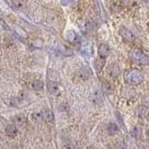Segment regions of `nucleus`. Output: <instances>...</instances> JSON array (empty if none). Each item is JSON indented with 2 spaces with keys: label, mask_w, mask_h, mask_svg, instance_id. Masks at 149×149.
I'll return each mask as SVG.
<instances>
[{
  "label": "nucleus",
  "mask_w": 149,
  "mask_h": 149,
  "mask_svg": "<svg viewBox=\"0 0 149 149\" xmlns=\"http://www.w3.org/2000/svg\"><path fill=\"white\" fill-rule=\"evenodd\" d=\"M124 79L129 85H139L143 81V74L138 69H132L125 72Z\"/></svg>",
  "instance_id": "f257e3e1"
},
{
  "label": "nucleus",
  "mask_w": 149,
  "mask_h": 149,
  "mask_svg": "<svg viewBox=\"0 0 149 149\" xmlns=\"http://www.w3.org/2000/svg\"><path fill=\"white\" fill-rule=\"evenodd\" d=\"M131 60L141 65H149V56L140 49H133L130 53Z\"/></svg>",
  "instance_id": "f03ea898"
},
{
  "label": "nucleus",
  "mask_w": 149,
  "mask_h": 149,
  "mask_svg": "<svg viewBox=\"0 0 149 149\" xmlns=\"http://www.w3.org/2000/svg\"><path fill=\"white\" fill-rule=\"evenodd\" d=\"M119 72H120L119 67H118L117 64H115V63L110 64V65L107 68V76H108L109 78H111V79H116V78L119 76Z\"/></svg>",
  "instance_id": "7ed1b4c3"
},
{
  "label": "nucleus",
  "mask_w": 149,
  "mask_h": 149,
  "mask_svg": "<svg viewBox=\"0 0 149 149\" xmlns=\"http://www.w3.org/2000/svg\"><path fill=\"white\" fill-rule=\"evenodd\" d=\"M120 36L123 37V39L125 40V41H133V40H135V36H134V33L129 30L127 28H125V26H122L120 28Z\"/></svg>",
  "instance_id": "20e7f679"
},
{
  "label": "nucleus",
  "mask_w": 149,
  "mask_h": 149,
  "mask_svg": "<svg viewBox=\"0 0 149 149\" xmlns=\"http://www.w3.org/2000/svg\"><path fill=\"white\" fill-rule=\"evenodd\" d=\"M109 51H110V48H109V46L107 45V44H100V46H99V49H97V52H99V55L100 57H102V58H106L108 54H109Z\"/></svg>",
  "instance_id": "39448f33"
},
{
  "label": "nucleus",
  "mask_w": 149,
  "mask_h": 149,
  "mask_svg": "<svg viewBox=\"0 0 149 149\" xmlns=\"http://www.w3.org/2000/svg\"><path fill=\"white\" fill-rule=\"evenodd\" d=\"M41 116H42V119L46 120L47 123H53L54 122V115L49 109H44L41 111Z\"/></svg>",
  "instance_id": "423d86ee"
},
{
  "label": "nucleus",
  "mask_w": 149,
  "mask_h": 149,
  "mask_svg": "<svg viewBox=\"0 0 149 149\" xmlns=\"http://www.w3.org/2000/svg\"><path fill=\"white\" fill-rule=\"evenodd\" d=\"M6 134L8 135V136H10V138H14V136H16V134H17V127H16V125H14V124H9V125H7L6 126Z\"/></svg>",
  "instance_id": "0eeeda50"
},
{
  "label": "nucleus",
  "mask_w": 149,
  "mask_h": 149,
  "mask_svg": "<svg viewBox=\"0 0 149 149\" xmlns=\"http://www.w3.org/2000/svg\"><path fill=\"white\" fill-rule=\"evenodd\" d=\"M25 122H26V117H25L24 115H22V113L15 115L14 118H13V123H14V125H19V126H22V125L25 124Z\"/></svg>",
  "instance_id": "6e6552de"
},
{
  "label": "nucleus",
  "mask_w": 149,
  "mask_h": 149,
  "mask_svg": "<svg viewBox=\"0 0 149 149\" xmlns=\"http://www.w3.org/2000/svg\"><path fill=\"white\" fill-rule=\"evenodd\" d=\"M47 87H48V92L52 94H57L58 91H60V86L55 81H48Z\"/></svg>",
  "instance_id": "1a4fd4ad"
},
{
  "label": "nucleus",
  "mask_w": 149,
  "mask_h": 149,
  "mask_svg": "<svg viewBox=\"0 0 149 149\" xmlns=\"http://www.w3.org/2000/svg\"><path fill=\"white\" fill-rule=\"evenodd\" d=\"M107 132H108L110 135H113V134H116V133L119 132V127H118V125H117L116 123H109V124L107 125Z\"/></svg>",
  "instance_id": "9d476101"
},
{
  "label": "nucleus",
  "mask_w": 149,
  "mask_h": 149,
  "mask_svg": "<svg viewBox=\"0 0 149 149\" xmlns=\"http://www.w3.org/2000/svg\"><path fill=\"white\" fill-rule=\"evenodd\" d=\"M78 74H79V77H80L81 79H87V78L91 76V70H90L87 67H83V68L79 70Z\"/></svg>",
  "instance_id": "9b49d317"
},
{
  "label": "nucleus",
  "mask_w": 149,
  "mask_h": 149,
  "mask_svg": "<svg viewBox=\"0 0 149 149\" xmlns=\"http://www.w3.org/2000/svg\"><path fill=\"white\" fill-rule=\"evenodd\" d=\"M130 134H131V136H132V138L138 139V138H140V136H141L142 131H141V129H140L139 126H133L130 131Z\"/></svg>",
  "instance_id": "f8f14e48"
},
{
  "label": "nucleus",
  "mask_w": 149,
  "mask_h": 149,
  "mask_svg": "<svg viewBox=\"0 0 149 149\" xmlns=\"http://www.w3.org/2000/svg\"><path fill=\"white\" fill-rule=\"evenodd\" d=\"M64 37H65V39H67L68 41L74 42V41H76V39H77V33L74 32V30H68V31L65 32Z\"/></svg>",
  "instance_id": "ddd939ff"
},
{
  "label": "nucleus",
  "mask_w": 149,
  "mask_h": 149,
  "mask_svg": "<svg viewBox=\"0 0 149 149\" xmlns=\"http://www.w3.org/2000/svg\"><path fill=\"white\" fill-rule=\"evenodd\" d=\"M31 86H32V88L35 90V91H40V90H42L44 88V83L41 81V80H33L32 81V84H31Z\"/></svg>",
  "instance_id": "4468645a"
},
{
  "label": "nucleus",
  "mask_w": 149,
  "mask_h": 149,
  "mask_svg": "<svg viewBox=\"0 0 149 149\" xmlns=\"http://www.w3.org/2000/svg\"><path fill=\"white\" fill-rule=\"evenodd\" d=\"M138 112H139V116H141V117H147L149 113V108L146 107V106H141V107H139Z\"/></svg>",
  "instance_id": "2eb2a0df"
},
{
  "label": "nucleus",
  "mask_w": 149,
  "mask_h": 149,
  "mask_svg": "<svg viewBox=\"0 0 149 149\" xmlns=\"http://www.w3.org/2000/svg\"><path fill=\"white\" fill-rule=\"evenodd\" d=\"M31 120L33 123H40L42 120L41 112H33V113H31Z\"/></svg>",
  "instance_id": "dca6fc26"
},
{
  "label": "nucleus",
  "mask_w": 149,
  "mask_h": 149,
  "mask_svg": "<svg viewBox=\"0 0 149 149\" xmlns=\"http://www.w3.org/2000/svg\"><path fill=\"white\" fill-rule=\"evenodd\" d=\"M103 65H104V58L100 57V58H96L95 60V68H96L97 71H100L103 68Z\"/></svg>",
  "instance_id": "f3484780"
},
{
  "label": "nucleus",
  "mask_w": 149,
  "mask_h": 149,
  "mask_svg": "<svg viewBox=\"0 0 149 149\" xmlns=\"http://www.w3.org/2000/svg\"><path fill=\"white\" fill-rule=\"evenodd\" d=\"M102 86H103V91L106 92V93L110 94L112 92V86L109 84V83H107V81H104L103 84H102Z\"/></svg>",
  "instance_id": "a211bd4d"
},
{
  "label": "nucleus",
  "mask_w": 149,
  "mask_h": 149,
  "mask_svg": "<svg viewBox=\"0 0 149 149\" xmlns=\"http://www.w3.org/2000/svg\"><path fill=\"white\" fill-rule=\"evenodd\" d=\"M117 149H126V143L124 141H120V142H117V146H116Z\"/></svg>",
  "instance_id": "6ab92c4d"
},
{
  "label": "nucleus",
  "mask_w": 149,
  "mask_h": 149,
  "mask_svg": "<svg viewBox=\"0 0 149 149\" xmlns=\"http://www.w3.org/2000/svg\"><path fill=\"white\" fill-rule=\"evenodd\" d=\"M64 149H77V148H76V146H74V143L70 142V143H65L64 145Z\"/></svg>",
  "instance_id": "aec40b11"
},
{
  "label": "nucleus",
  "mask_w": 149,
  "mask_h": 149,
  "mask_svg": "<svg viewBox=\"0 0 149 149\" xmlns=\"http://www.w3.org/2000/svg\"><path fill=\"white\" fill-rule=\"evenodd\" d=\"M122 3H123L124 6H126V5L129 6L130 3H132V0H123V1H122Z\"/></svg>",
  "instance_id": "412c9836"
},
{
  "label": "nucleus",
  "mask_w": 149,
  "mask_h": 149,
  "mask_svg": "<svg viewBox=\"0 0 149 149\" xmlns=\"http://www.w3.org/2000/svg\"><path fill=\"white\" fill-rule=\"evenodd\" d=\"M142 2H143V5H145V6L149 7V0H142Z\"/></svg>",
  "instance_id": "4be33fe9"
}]
</instances>
